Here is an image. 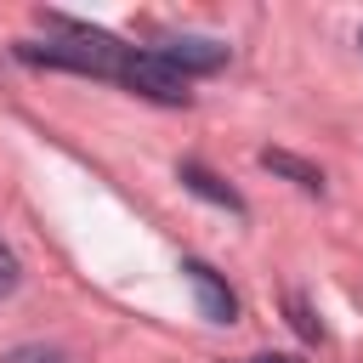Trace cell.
Masks as SVG:
<instances>
[{"label": "cell", "mask_w": 363, "mask_h": 363, "mask_svg": "<svg viewBox=\"0 0 363 363\" xmlns=\"http://www.w3.org/2000/svg\"><path fill=\"white\" fill-rule=\"evenodd\" d=\"M45 40H17V57L23 62H45V68H74V74H96V79H113L119 74V57L125 45L91 23H74V17H45Z\"/></svg>", "instance_id": "obj_1"}, {"label": "cell", "mask_w": 363, "mask_h": 363, "mask_svg": "<svg viewBox=\"0 0 363 363\" xmlns=\"http://www.w3.org/2000/svg\"><path fill=\"white\" fill-rule=\"evenodd\" d=\"M125 91H136V96H147V102H164V108H176V102H187L193 91H187V74H176L159 51H136V45H125V57H119V74H113Z\"/></svg>", "instance_id": "obj_2"}, {"label": "cell", "mask_w": 363, "mask_h": 363, "mask_svg": "<svg viewBox=\"0 0 363 363\" xmlns=\"http://www.w3.org/2000/svg\"><path fill=\"white\" fill-rule=\"evenodd\" d=\"M182 272H187V284H193V301H199V318H210V323H233L238 318V301H233V289L216 278V267H204V261H182Z\"/></svg>", "instance_id": "obj_3"}, {"label": "cell", "mask_w": 363, "mask_h": 363, "mask_svg": "<svg viewBox=\"0 0 363 363\" xmlns=\"http://www.w3.org/2000/svg\"><path fill=\"white\" fill-rule=\"evenodd\" d=\"M159 57H164L176 74H216V68L227 62V45H221V40H199V34H187V40H164Z\"/></svg>", "instance_id": "obj_4"}, {"label": "cell", "mask_w": 363, "mask_h": 363, "mask_svg": "<svg viewBox=\"0 0 363 363\" xmlns=\"http://www.w3.org/2000/svg\"><path fill=\"white\" fill-rule=\"evenodd\" d=\"M176 176H182V187H187V193H199V199H210V204H221V210H233V216H244V199H238V193H233V187H227L221 176H210L204 164H193V159H182V170H176Z\"/></svg>", "instance_id": "obj_5"}, {"label": "cell", "mask_w": 363, "mask_h": 363, "mask_svg": "<svg viewBox=\"0 0 363 363\" xmlns=\"http://www.w3.org/2000/svg\"><path fill=\"white\" fill-rule=\"evenodd\" d=\"M261 164H267L272 176H289L301 193H323V170H312L306 159H295V153H284V147H267V153H261Z\"/></svg>", "instance_id": "obj_6"}, {"label": "cell", "mask_w": 363, "mask_h": 363, "mask_svg": "<svg viewBox=\"0 0 363 363\" xmlns=\"http://www.w3.org/2000/svg\"><path fill=\"white\" fill-rule=\"evenodd\" d=\"M17 284H23V261H17V250H11V244H0V301H6Z\"/></svg>", "instance_id": "obj_7"}, {"label": "cell", "mask_w": 363, "mask_h": 363, "mask_svg": "<svg viewBox=\"0 0 363 363\" xmlns=\"http://www.w3.org/2000/svg\"><path fill=\"white\" fill-rule=\"evenodd\" d=\"M0 363H68L62 352H51V346H11Z\"/></svg>", "instance_id": "obj_8"}, {"label": "cell", "mask_w": 363, "mask_h": 363, "mask_svg": "<svg viewBox=\"0 0 363 363\" xmlns=\"http://www.w3.org/2000/svg\"><path fill=\"white\" fill-rule=\"evenodd\" d=\"M289 323L301 329V340H318V335H323V329H318V318L306 312V301H301V295H289Z\"/></svg>", "instance_id": "obj_9"}, {"label": "cell", "mask_w": 363, "mask_h": 363, "mask_svg": "<svg viewBox=\"0 0 363 363\" xmlns=\"http://www.w3.org/2000/svg\"><path fill=\"white\" fill-rule=\"evenodd\" d=\"M244 363H295V357H244Z\"/></svg>", "instance_id": "obj_10"}, {"label": "cell", "mask_w": 363, "mask_h": 363, "mask_svg": "<svg viewBox=\"0 0 363 363\" xmlns=\"http://www.w3.org/2000/svg\"><path fill=\"white\" fill-rule=\"evenodd\" d=\"M357 45H363V28H357Z\"/></svg>", "instance_id": "obj_11"}]
</instances>
